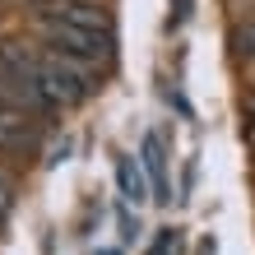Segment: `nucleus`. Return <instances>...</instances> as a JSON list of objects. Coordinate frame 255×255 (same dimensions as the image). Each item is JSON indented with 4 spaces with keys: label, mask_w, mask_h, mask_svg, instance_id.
Masks as SVG:
<instances>
[{
    "label": "nucleus",
    "mask_w": 255,
    "mask_h": 255,
    "mask_svg": "<svg viewBox=\"0 0 255 255\" xmlns=\"http://www.w3.org/2000/svg\"><path fill=\"white\" fill-rule=\"evenodd\" d=\"M0 65L23 74L56 112L88 102L98 93V79H102L98 65H88V61H79V56H70V51H56V47H47V42H9L5 37L0 42Z\"/></svg>",
    "instance_id": "nucleus-1"
},
{
    "label": "nucleus",
    "mask_w": 255,
    "mask_h": 255,
    "mask_svg": "<svg viewBox=\"0 0 255 255\" xmlns=\"http://www.w3.org/2000/svg\"><path fill=\"white\" fill-rule=\"evenodd\" d=\"M37 37L56 51H70L79 61L98 65V70L116 65V33H102V28H84L70 19H56V14H37Z\"/></svg>",
    "instance_id": "nucleus-2"
},
{
    "label": "nucleus",
    "mask_w": 255,
    "mask_h": 255,
    "mask_svg": "<svg viewBox=\"0 0 255 255\" xmlns=\"http://www.w3.org/2000/svg\"><path fill=\"white\" fill-rule=\"evenodd\" d=\"M33 148H37L33 116H19V112L0 107V153H33Z\"/></svg>",
    "instance_id": "nucleus-3"
},
{
    "label": "nucleus",
    "mask_w": 255,
    "mask_h": 255,
    "mask_svg": "<svg viewBox=\"0 0 255 255\" xmlns=\"http://www.w3.org/2000/svg\"><path fill=\"white\" fill-rule=\"evenodd\" d=\"M139 162H144L148 181H153V200H158V204H167V200H172V181H167V153H162V139H158V134H144V144H139Z\"/></svg>",
    "instance_id": "nucleus-4"
},
{
    "label": "nucleus",
    "mask_w": 255,
    "mask_h": 255,
    "mask_svg": "<svg viewBox=\"0 0 255 255\" xmlns=\"http://www.w3.org/2000/svg\"><path fill=\"white\" fill-rule=\"evenodd\" d=\"M116 186H121V200L126 204H134V209L144 204V167L134 158H121V162H116Z\"/></svg>",
    "instance_id": "nucleus-5"
},
{
    "label": "nucleus",
    "mask_w": 255,
    "mask_h": 255,
    "mask_svg": "<svg viewBox=\"0 0 255 255\" xmlns=\"http://www.w3.org/2000/svg\"><path fill=\"white\" fill-rule=\"evenodd\" d=\"M232 51H237V61H255V9L237 14V23H232Z\"/></svg>",
    "instance_id": "nucleus-6"
},
{
    "label": "nucleus",
    "mask_w": 255,
    "mask_h": 255,
    "mask_svg": "<svg viewBox=\"0 0 255 255\" xmlns=\"http://www.w3.org/2000/svg\"><path fill=\"white\" fill-rule=\"evenodd\" d=\"M148 255H176V232H172V228H162V232H158V242H153V251H148Z\"/></svg>",
    "instance_id": "nucleus-7"
},
{
    "label": "nucleus",
    "mask_w": 255,
    "mask_h": 255,
    "mask_svg": "<svg viewBox=\"0 0 255 255\" xmlns=\"http://www.w3.org/2000/svg\"><path fill=\"white\" fill-rule=\"evenodd\" d=\"M9 209H14V195H9V186L0 181V228L9 223Z\"/></svg>",
    "instance_id": "nucleus-8"
},
{
    "label": "nucleus",
    "mask_w": 255,
    "mask_h": 255,
    "mask_svg": "<svg viewBox=\"0 0 255 255\" xmlns=\"http://www.w3.org/2000/svg\"><path fill=\"white\" fill-rule=\"evenodd\" d=\"M242 112H246V121H255V88L246 93V102H242Z\"/></svg>",
    "instance_id": "nucleus-9"
},
{
    "label": "nucleus",
    "mask_w": 255,
    "mask_h": 255,
    "mask_svg": "<svg viewBox=\"0 0 255 255\" xmlns=\"http://www.w3.org/2000/svg\"><path fill=\"white\" fill-rule=\"evenodd\" d=\"M19 5H28V9H33V14H42V9H47V5H51V0H19Z\"/></svg>",
    "instance_id": "nucleus-10"
},
{
    "label": "nucleus",
    "mask_w": 255,
    "mask_h": 255,
    "mask_svg": "<svg viewBox=\"0 0 255 255\" xmlns=\"http://www.w3.org/2000/svg\"><path fill=\"white\" fill-rule=\"evenodd\" d=\"M232 9H237V14H251V9H255V0H232Z\"/></svg>",
    "instance_id": "nucleus-11"
},
{
    "label": "nucleus",
    "mask_w": 255,
    "mask_h": 255,
    "mask_svg": "<svg viewBox=\"0 0 255 255\" xmlns=\"http://www.w3.org/2000/svg\"><path fill=\"white\" fill-rule=\"evenodd\" d=\"M246 144L255 148V121H246Z\"/></svg>",
    "instance_id": "nucleus-12"
},
{
    "label": "nucleus",
    "mask_w": 255,
    "mask_h": 255,
    "mask_svg": "<svg viewBox=\"0 0 255 255\" xmlns=\"http://www.w3.org/2000/svg\"><path fill=\"white\" fill-rule=\"evenodd\" d=\"M246 65V74H251V88H255V61H242Z\"/></svg>",
    "instance_id": "nucleus-13"
}]
</instances>
